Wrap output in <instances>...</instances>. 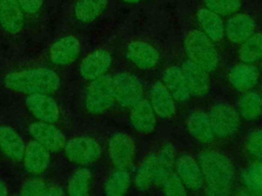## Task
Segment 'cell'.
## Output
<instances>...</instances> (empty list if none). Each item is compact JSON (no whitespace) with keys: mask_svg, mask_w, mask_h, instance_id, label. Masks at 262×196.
<instances>
[{"mask_svg":"<svg viewBox=\"0 0 262 196\" xmlns=\"http://www.w3.org/2000/svg\"><path fill=\"white\" fill-rule=\"evenodd\" d=\"M206 8L219 15H229L236 12L242 5L241 0H205Z\"/></svg>","mask_w":262,"mask_h":196,"instance_id":"836d02e7","label":"cell"},{"mask_svg":"<svg viewBox=\"0 0 262 196\" xmlns=\"http://www.w3.org/2000/svg\"><path fill=\"white\" fill-rule=\"evenodd\" d=\"M122 1H124L126 3H137V2H139L141 0H122Z\"/></svg>","mask_w":262,"mask_h":196,"instance_id":"f35d334b","label":"cell"},{"mask_svg":"<svg viewBox=\"0 0 262 196\" xmlns=\"http://www.w3.org/2000/svg\"><path fill=\"white\" fill-rule=\"evenodd\" d=\"M198 21L202 28V32L212 41L218 42L225 35V26L219 14L208 8H201L196 13Z\"/></svg>","mask_w":262,"mask_h":196,"instance_id":"484cf974","label":"cell"},{"mask_svg":"<svg viewBox=\"0 0 262 196\" xmlns=\"http://www.w3.org/2000/svg\"><path fill=\"white\" fill-rule=\"evenodd\" d=\"M3 83L7 89L17 93L51 94L59 89L60 79L51 68L37 67L12 71L5 76Z\"/></svg>","mask_w":262,"mask_h":196,"instance_id":"7a4b0ae2","label":"cell"},{"mask_svg":"<svg viewBox=\"0 0 262 196\" xmlns=\"http://www.w3.org/2000/svg\"><path fill=\"white\" fill-rule=\"evenodd\" d=\"M186 127L189 134L199 142L211 143L215 138L209 115L203 110L192 111L187 117Z\"/></svg>","mask_w":262,"mask_h":196,"instance_id":"cb8c5ba5","label":"cell"},{"mask_svg":"<svg viewBox=\"0 0 262 196\" xmlns=\"http://www.w3.org/2000/svg\"><path fill=\"white\" fill-rule=\"evenodd\" d=\"M116 101L114 80L108 75H103L92 80L85 93V107L88 112L99 114L107 110Z\"/></svg>","mask_w":262,"mask_h":196,"instance_id":"5b68a950","label":"cell"},{"mask_svg":"<svg viewBox=\"0 0 262 196\" xmlns=\"http://www.w3.org/2000/svg\"><path fill=\"white\" fill-rule=\"evenodd\" d=\"M206 193L213 196H224L231 192L234 170L229 158L220 151L203 150L198 156Z\"/></svg>","mask_w":262,"mask_h":196,"instance_id":"6da1fadb","label":"cell"},{"mask_svg":"<svg viewBox=\"0 0 262 196\" xmlns=\"http://www.w3.org/2000/svg\"><path fill=\"white\" fill-rule=\"evenodd\" d=\"M107 0H77L75 16L82 22H89L98 17L106 7Z\"/></svg>","mask_w":262,"mask_h":196,"instance_id":"f1b7e54d","label":"cell"},{"mask_svg":"<svg viewBox=\"0 0 262 196\" xmlns=\"http://www.w3.org/2000/svg\"><path fill=\"white\" fill-rule=\"evenodd\" d=\"M236 110L246 120H254L262 113V96L254 91H246L237 100Z\"/></svg>","mask_w":262,"mask_h":196,"instance_id":"4316f807","label":"cell"},{"mask_svg":"<svg viewBox=\"0 0 262 196\" xmlns=\"http://www.w3.org/2000/svg\"><path fill=\"white\" fill-rule=\"evenodd\" d=\"M23 10L27 13L37 12L43 5V0H17Z\"/></svg>","mask_w":262,"mask_h":196,"instance_id":"8d00e7d4","label":"cell"},{"mask_svg":"<svg viewBox=\"0 0 262 196\" xmlns=\"http://www.w3.org/2000/svg\"><path fill=\"white\" fill-rule=\"evenodd\" d=\"M23 161L30 174L40 175L50 163V151L39 142L32 140L26 145Z\"/></svg>","mask_w":262,"mask_h":196,"instance_id":"ac0fdd59","label":"cell"},{"mask_svg":"<svg viewBox=\"0 0 262 196\" xmlns=\"http://www.w3.org/2000/svg\"><path fill=\"white\" fill-rule=\"evenodd\" d=\"M108 157L118 168H127L133 162L136 153V145L131 136L125 133H115L107 144Z\"/></svg>","mask_w":262,"mask_h":196,"instance_id":"9c48e42d","label":"cell"},{"mask_svg":"<svg viewBox=\"0 0 262 196\" xmlns=\"http://www.w3.org/2000/svg\"><path fill=\"white\" fill-rule=\"evenodd\" d=\"M255 20L246 13L234 14L225 26V35L232 43H242L255 33Z\"/></svg>","mask_w":262,"mask_h":196,"instance_id":"44dd1931","label":"cell"},{"mask_svg":"<svg viewBox=\"0 0 262 196\" xmlns=\"http://www.w3.org/2000/svg\"><path fill=\"white\" fill-rule=\"evenodd\" d=\"M0 26L9 34H17L21 31L24 13L17 0H0Z\"/></svg>","mask_w":262,"mask_h":196,"instance_id":"ffe728a7","label":"cell"},{"mask_svg":"<svg viewBox=\"0 0 262 196\" xmlns=\"http://www.w3.org/2000/svg\"><path fill=\"white\" fill-rule=\"evenodd\" d=\"M149 103L161 118H170L175 114V99L163 82H156L150 87Z\"/></svg>","mask_w":262,"mask_h":196,"instance_id":"e0dca14e","label":"cell"},{"mask_svg":"<svg viewBox=\"0 0 262 196\" xmlns=\"http://www.w3.org/2000/svg\"><path fill=\"white\" fill-rule=\"evenodd\" d=\"M28 131L35 141L46 147L50 152H58L66 145L64 135L51 122L41 120L32 122L29 125Z\"/></svg>","mask_w":262,"mask_h":196,"instance_id":"30bf717a","label":"cell"},{"mask_svg":"<svg viewBox=\"0 0 262 196\" xmlns=\"http://www.w3.org/2000/svg\"><path fill=\"white\" fill-rule=\"evenodd\" d=\"M176 174L183 182L186 189L191 191H199L205 186L203 173L199 162H196L190 155L182 154L175 161Z\"/></svg>","mask_w":262,"mask_h":196,"instance_id":"7c38bea8","label":"cell"},{"mask_svg":"<svg viewBox=\"0 0 262 196\" xmlns=\"http://www.w3.org/2000/svg\"><path fill=\"white\" fill-rule=\"evenodd\" d=\"M112 65V56L105 49H97L88 54L80 65V75L87 81L95 80L108 70Z\"/></svg>","mask_w":262,"mask_h":196,"instance_id":"9a60e30c","label":"cell"},{"mask_svg":"<svg viewBox=\"0 0 262 196\" xmlns=\"http://www.w3.org/2000/svg\"><path fill=\"white\" fill-rule=\"evenodd\" d=\"M242 182L249 193L262 195V159H257L244 169Z\"/></svg>","mask_w":262,"mask_h":196,"instance_id":"4dcf8cb0","label":"cell"},{"mask_svg":"<svg viewBox=\"0 0 262 196\" xmlns=\"http://www.w3.org/2000/svg\"><path fill=\"white\" fill-rule=\"evenodd\" d=\"M184 49L188 59L208 72L213 71L219 64V54L210 38L200 30L189 31L184 38Z\"/></svg>","mask_w":262,"mask_h":196,"instance_id":"277c9868","label":"cell"},{"mask_svg":"<svg viewBox=\"0 0 262 196\" xmlns=\"http://www.w3.org/2000/svg\"><path fill=\"white\" fill-rule=\"evenodd\" d=\"M0 149L3 154L13 161L23 160L26 145L19 134L11 127H0Z\"/></svg>","mask_w":262,"mask_h":196,"instance_id":"7402d4cb","label":"cell"},{"mask_svg":"<svg viewBox=\"0 0 262 196\" xmlns=\"http://www.w3.org/2000/svg\"><path fill=\"white\" fill-rule=\"evenodd\" d=\"M161 186L164 194L166 195L180 196L186 194V187L184 186L178 175L174 172L168 175V177L163 181Z\"/></svg>","mask_w":262,"mask_h":196,"instance_id":"d590c367","label":"cell"},{"mask_svg":"<svg viewBox=\"0 0 262 196\" xmlns=\"http://www.w3.org/2000/svg\"><path fill=\"white\" fill-rule=\"evenodd\" d=\"M208 115L215 137L226 138L236 133L239 126V114L230 104L217 102L211 106Z\"/></svg>","mask_w":262,"mask_h":196,"instance_id":"8992f818","label":"cell"},{"mask_svg":"<svg viewBox=\"0 0 262 196\" xmlns=\"http://www.w3.org/2000/svg\"><path fill=\"white\" fill-rule=\"evenodd\" d=\"M80 53V42L74 36H66L55 41L50 50V60L59 66H66L76 60Z\"/></svg>","mask_w":262,"mask_h":196,"instance_id":"2e32d148","label":"cell"},{"mask_svg":"<svg viewBox=\"0 0 262 196\" xmlns=\"http://www.w3.org/2000/svg\"><path fill=\"white\" fill-rule=\"evenodd\" d=\"M238 57L244 63H254L262 58V33H254L242 42Z\"/></svg>","mask_w":262,"mask_h":196,"instance_id":"f546056e","label":"cell"},{"mask_svg":"<svg viewBox=\"0 0 262 196\" xmlns=\"http://www.w3.org/2000/svg\"><path fill=\"white\" fill-rule=\"evenodd\" d=\"M175 149L171 143L164 144L158 151L149 153L139 165L135 175V185L145 191L151 185H161L173 172L175 165Z\"/></svg>","mask_w":262,"mask_h":196,"instance_id":"3957f363","label":"cell"},{"mask_svg":"<svg viewBox=\"0 0 262 196\" xmlns=\"http://www.w3.org/2000/svg\"><path fill=\"white\" fill-rule=\"evenodd\" d=\"M7 194H8V191H7L6 186L3 184V182L0 181V196H4Z\"/></svg>","mask_w":262,"mask_h":196,"instance_id":"74e56055","label":"cell"},{"mask_svg":"<svg viewBox=\"0 0 262 196\" xmlns=\"http://www.w3.org/2000/svg\"><path fill=\"white\" fill-rule=\"evenodd\" d=\"M156 122V113L147 99L142 98L131 107L130 124L136 132L149 134L155 130Z\"/></svg>","mask_w":262,"mask_h":196,"instance_id":"d6986e66","label":"cell"},{"mask_svg":"<svg viewBox=\"0 0 262 196\" xmlns=\"http://www.w3.org/2000/svg\"><path fill=\"white\" fill-rule=\"evenodd\" d=\"M126 57L137 67L141 69H149L158 64L160 53L150 44L136 40L127 45Z\"/></svg>","mask_w":262,"mask_h":196,"instance_id":"4fadbf2b","label":"cell"},{"mask_svg":"<svg viewBox=\"0 0 262 196\" xmlns=\"http://www.w3.org/2000/svg\"><path fill=\"white\" fill-rule=\"evenodd\" d=\"M180 67L190 95L195 97L205 96L210 89V78L208 71L189 59L183 61Z\"/></svg>","mask_w":262,"mask_h":196,"instance_id":"5bb4252c","label":"cell"},{"mask_svg":"<svg viewBox=\"0 0 262 196\" xmlns=\"http://www.w3.org/2000/svg\"><path fill=\"white\" fill-rule=\"evenodd\" d=\"M20 194L25 196H58L63 195L64 191L58 186L47 184L37 178H32L24 183Z\"/></svg>","mask_w":262,"mask_h":196,"instance_id":"1f68e13d","label":"cell"},{"mask_svg":"<svg viewBox=\"0 0 262 196\" xmlns=\"http://www.w3.org/2000/svg\"><path fill=\"white\" fill-rule=\"evenodd\" d=\"M67 158L77 164H90L97 160L101 155V147L99 143L92 137L80 136L75 137L63 147Z\"/></svg>","mask_w":262,"mask_h":196,"instance_id":"52a82bcc","label":"cell"},{"mask_svg":"<svg viewBox=\"0 0 262 196\" xmlns=\"http://www.w3.org/2000/svg\"><path fill=\"white\" fill-rule=\"evenodd\" d=\"M115 98L120 106L131 108L142 99V86L140 81L128 72H120L113 77Z\"/></svg>","mask_w":262,"mask_h":196,"instance_id":"ba28073f","label":"cell"},{"mask_svg":"<svg viewBox=\"0 0 262 196\" xmlns=\"http://www.w3.org/2000/svg\"><path fill=\"white\" fill-rule=\"evenodd\" d=\"M131 183L130 174L126 168H118L106 178L103 186L104 193L110 196H120L127 192Z\"/></svg>","mask_w":262,"mask_h":196,"instance_id":"83f0119b","label":"cell"},{"mask_svg":"<svg viewBox=\"0 0 262 196\" xmlns=\"http://www.w3.org/2000/svg\"><path fill=\"white\" fill-rule=\"evenodd\" d=\"M245 149L252 157L262 159V129H255L247 135Z\"/></svg>","mask_w":262,"mask_h":196,"instance_id":"e575fe53","label":"cell"},{"mask_svg":"<svg viewBox=\"0 0 262 196\" xmlns=\"http://www.w3.org/2000/svg\"><path fill=\"white\" fill-rule=\"evenodd\" d=\"M91 182V173L88 168L77 169L70 178L68 184V193L73 196H84L89 192Z\"/></svg>","mask_w":262,"mask_h":196,"instance_id":"d6a6232c","label":"cell"},{"mask_svg":"<svg viewBox=\"0 0 262 196\" xmlns=\"http://www.w3.org/2000/svg\"><path fill=\"white\" fill-rule=\"evenodd\" d=\"M163 83L176 101H186L191 96L181 67L170 66L163 74Z\"/></svg>","mask_w":262,"mask_h":196,"instance_id":"d4e9b609","label":"cell"},{"mask_svg":"<svg viewBox=\"0 0 262 196\" xmlns=\"http://www.w3.org/2000/svg\"><path fill=\"white\" fill-rule=\"evenodd\" d=\"M259 80L258 69L250 63H241L235 65L228 72L230 85L239 92L251 90Z\"/></svg>","mask_w":262,"mask_h":196,"instance_id":"603a6c76","label":"cell"},{"mask_svg":"<svg viewBox=\"0 0 262 196\" xmlns=\"http://www.w3.org/2000/svg\"><path fill=\"white\" fill-rule=\"evenodd\" d=\"M29 111L38 119L45 122H55L59 118L57 103L49 94H30L25 100Z\"/></svg>","mask_w":262,"mask_h":196,"instance_id":"8fae6325","label":"cell"}]
</instances>
